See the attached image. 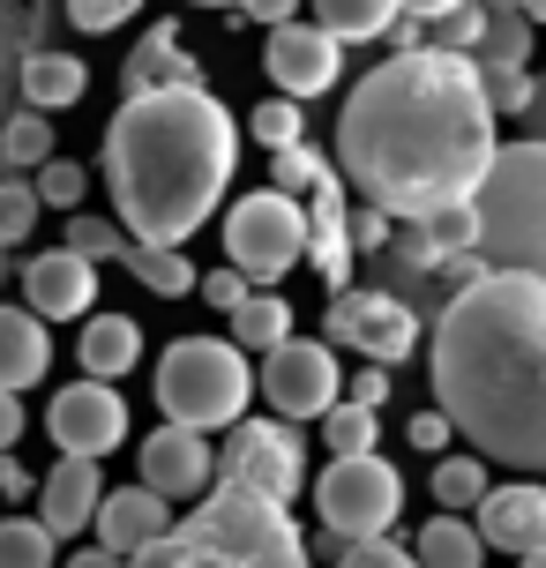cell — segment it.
<instances>
[{"label":"cell","instance_id":"34","mask_svg":"<svg viewBox=\"0 0 546 568\" xmlns=\"http://www.w3.org/2000/svg\"><path fill=\"white\" fill-rule=\"evenodd\" d=\"M247 135L262 150H292V142H307V105L300 98H262L255 113H247Z\"/></svg>","mask_w":546,"mask_h":568},{"label":"cell","instance_id":"7","mask_svg":"<svg viewBox=\"0 0 546 568\" xmlns=\"http://www.w3.org/2000/svg\"><path fill=\"white\" fill-rule=\"evenodd\" d=\"M315 516L322 531L337 546H360V539H390L404 516V471L390 456H330L315 471Z\"/></svg>","mask_w":546,"mask_h":568},{"label":"cell","instance_id":"11","mask_svg":"<svg viewBox=\"0 0 546 568\" xmlns=\"http://www.w3.org/2000/svg\"><path fill=\"white\" fill-rule=\"evenodd\" d=\"M322 337L374 359V367H397L419 352V307H404L397 292H382V284H360V292H337L330 314H322Z\"/></svg>","mask_w":546,"mask_h":568},{"label":"cell","instance_id":"1","mask_svg":"<svg viewBox=\"0 0 546 568\" xmlns=\"http://www.w3.org/2000/svg\"><path fill=\"white\" fill-rule=\"evenodd\" d=\"M494 105L479 60L449 45H404L367 68L337 105V172L367 210L419 225L434 210H464L494 165Z\"/></svg>","mask_w":546,"mask_h":568},{"label":"cell","instance_id":"25","mask_svg":"<svg viewBox=\"0 0 546 568\" xmlns=\"http://www.w3.org/2000/svg\"><path fill=\"white\" fill-rule=\"evenodd\" d=\"M412 554H419V568H487V539H479V524L472 516H434V524H419V539H412Z\"/></svg>","mask_w":546,"mask_h":568},{"label":"cell","instance_id":"40","mask_svg":"<svg viewBox=\"0 0 546 568\" xmlns=\"http://www.w3.org/2000/svg\"><path fill=\"white\" fill-rule=\"evenodd\" d=\"M479 83H487L494 113H524V98H532V68H479Z\"/></svg>","mask_w":546,"mask_h":568},{"label":"cell","instance_id":"44","mask_svg":"<svg viewBox=\"0 0 546 568\" xmlns=\"http://www.w3.org/2000/svg\"><path fill=\"white\" fill-rule=\"evenodd\" d=\"M345 397H352V404H374V412H382V397H390V367H374V359H360V374L345 382Z\"/></svg>","mask_w":546,"mask_h":568},{"label":"cell","instance_id":"38","mask_svg":"<svg viewBox=\"0 0 546 568\" xmlns=\"http://www.w3.org/2000/svg\"><path fill=\"white\" fill-rule=\"evenodd\" d=\"M434 38L427 45H449V53H479V38H487V0H464V8H449L442 23H427Z\"/></svg>","mask_w":546,"mask_h":568},{"label":"cell","instance_id":"39","mask_svg":"<svg viewBox=\"0 0 546 568\" xmlns=\"http://www.w3.org/2000/svg\"><path fill=\"white\" fill-rule=\"evenodd\" d=\"M135 8H143V0H60V16L83 30V38H105V30H120Z\"/></svg>","mask_w":546,"mask_h":568},{"label":"cell","instance_id":"12","mask_svg":"<svg viewBox=\"0 0 546 568\" xmlns=\"http://www.w3.org/2000/svg\"><path fill=\"white\" fill-rule=\"evenodd\" d=\"M255 389L270 397V412L292 426L322 419L330 404L345 397V374H337V344L330 337H285L277 352H262V374Z\"/></svg>","mask_w":546,"mask_h":568},{"label":"cell","instance_id":"29","mask_svg":"<svg viewBox=\"0 0 546 568\" xmlns=\"http://www.w3.org/2000/svg\"><path fill=\"white\" fill-rule=\"evenodd\" d=\"M285 337H292V307L277 292H247V300L232 307V344H240V352H277Z\"/></svg>","mask_w":546,"mask_h":568},{"label":"cell","instance_id":"23","mask_svg":"<svg viewBox=\"0 0 546 568\" xmlns=\"http://www.w3.org/2000/svg\"><path fill=\"white\" fill-rule=\"evenodd\" d=\"M75 359H83L90 382H120V374L143 359V329H135V314H83Z\"/></svg>","mask_w":546,"mask_h":568},{"label":"cell","instance_id":"47","mask_svg":"<svg viewBox=\"0 0 546 568\" xmlns=\"http://www.w3.org/2000/svg\"><path fill=\"white\" fill-rule=\"evenodd\" d=\"M524 128H532V142H546V75H532V98H524Z\"/></svg>","mask_w":546,"mask_h":568},{"label":"cell","instance_id":"30","mask_svg":"<svg viewBox=\"0 0 546 568\" xmlns=\"http://www.w3.org/2000/svg\"><path fill=\"white\" fill-rule=\"evenodd\" d=\"M434 501H442V509H449V516H472V509H479V494H487V456H479V449H472V456H442V464H434Z\"/></svg>","mask_w":546,"mask_h":568},{"label":"cell","instance_id":"32","mask_svg":"<svg viewBox=\"0 0 546 568\" xmlns=\"http://www.w3.org/2000/svg\"><path fill=\"white\" fill-rule=\"evenodd\" d=\"M322 442H330V456H367L374 442H382V412L337 397L330 412H322Z\"/></svg>","mask_w":546,"mask_h":568},{"label":"cell","instance_id":"22","mask_svg":"<svg viewBox=\"0 0 546 568\" xmlns=\"http://www.w3.org/2000/svg\"><path fill=\"white\" fill-rule=\"evenodd\" d=\"M53 367V337L30 307H8L0 300V389H38Z\"/></svg>","mask_w":546,"mask_h":568},{"label":"cell","instance_id":"54","mask_svg":"<svg viewBox=\"0 0 546 568\" xmlns=\"http://www.w3.org/2000/svg\"><path fill=\"white\" fill-rule=\"evenodd\" d=\"M8 172H16V165H8V158H0V180H8Z\"/></svg>","mask_w":546,"mask_h":568},{"label":"cell","instance_id":"35","mask_svg":"<svg viewBox=\"0 0 546 568\" xmlns=\"http://www.w3.org/2000/svg\"><path fill=\"white\" fill-rule=\"evenodd\" d=\"M38 210H46V202H38V187L8 172V180H0V247H23L30 232H38Z\"/></svg>","mask_w":546,"mask_h":568},{"label":"cell","instance_id":"26","mask_svg":"<svg viewBox=\"0 0 546 568\" xmlns=\"http://www.w3.org/2000/svg\"><path fill=\"white\" fill-rule=\"evenodd\" d=\"M404 16V0H315V23L337 38V45H374L390 38Z\"/></svg>","mask_w":546,"mask_h":568},{"label":"cell","instance_id":"46","mask_svg":"<svg viewBox=\"0 0 546 568\" xmlns=\"http://www.w3.org/2000/svg\"><path fill=\"white\" fill-rule=\"evenodd\" d=\"M23 494H38V479H30L23 464H16V456L0 449V501H23Z\"/></svg>","mask_w":546,"mask_h":568},{"label":"cell","instance_id":"24","mask_svg":"<svg viewBox=\"0 0 546 568\" xmlns=\"http://www.w3.org/2000/svg\"><path fill=\"white\" fill-rule=\"evenodd\" d=\"M83 90H90V68L75 53L38 45V53L23 60V105H38V113H68V105H83Z\"/></svg>","mask_w":546,"mask_h":568},{"label":"cell","instance_id":"49","mask_svg":"<svg viewBox=\"0 0 546 568\" xmlns=\"http://www.w3.org/2000/svg\"><path fill=\"white\" fill-rule=\"evenodd\" d=\"M449 8H464V0H404V16H412V23H442Z\"/></svg>","mask_w":546,"mask_h":568},{"label":"cell","instance_id":"52","mask_svg":"<svg viewBox=\"0 0 546 568\" xmlns=\"http://www.w3.org/2000/svg\"><path fill=\"white\" fill-rule=\"evenodd\" d=\"M517 568H546V546H539V554H524V561Z\"/></svg>","mask_w":546,"mask_h":568},{"label":"cell","instance_id":"3","mask_svg":"<svg viewBox=\"0 0 546 568\" xmlns=\"http://www.w3.org/2000/svg\"><path fill=\"white\" fill-rule=\"evenodd\" d=\"M240 165V120L202 83L135 90L105 120V187L113 217L135 247H188Z\"/></svg>","mask_w":546,"mask_h":568},{"label":"cell","instance_id":"33","mask_svg":"<svg viewBox=\"0 0 546 568\" xmlns=\"http://www.w3.org/2000/svg\"><path fill=\"white\" fill-rule=\"evenodd\" d=\"M60 539L38 516H0V568H53Z\"/></svg>","mask_w":546,"mask_h":568},{"label":"cell","instance_id":"20","mask_svg":"<svg viewBox=\"0 0 546 568\" xmlns=\"http://www.w3.org/2000/svg\"><path fill=\"white\" fill-rule=\"evenodd\" d=\"M53 0H0V120L23 105V60L46 45Z\"/></svg>","mask_w":546,"mask_h":568},{"label":"cell","instance_id":"37","mask_svg":"<svg viewBox=\"0 0 546 568\" xmlns=\"http://www.w3.org/2000/svg\"><path fill=\"white\" fill-rule=\"evenodd\" d=\"M68 247L90 262H120L128 255V232H120V217H68Z\"/></svg>","mask_w":546,"mask_h":568},{"label":"cell","instance_id":"4","mask_svg":"<svg viewBox=\"0 0 546 568\" xmlns=\"http://www.w3.org/2000/svg\"><path fill=\"white\" fill-rule=\"evenodd\" d=\"M120 568H315V554L300 539L292 509L218 479L150 554H135Z\"/></svg>","mask_w":546,"mask_h":568},{"label":"cell","instance_id":"6","mask_svg":"<svg viewBox=\"0 0 546 568\" xmlns=\"http://www.w3.org/2000/svg\"><path fill=\"white\" fill-rule=\"evenodd\" d=\"M150 382H158V412L195 434H225L232 419H247L255 397V367L232 337H173Z\"/></svg>","mask_w":546,"mask_h":568},{"label":"cell","instance_id":"13","mask_svg":"<svg viewBox=\"0 0 546 568\" xmlns=\"http://www.w3.org/2000/svg\"><path fill=\"white\" fill-rule=\"evenodd\" d=\"M46 434L60 442V456H113L128 442V397L113 382H68L53 404H46Z\"/></svg>","mask_w":546,"mask_h":568},{"label":"cell","instance_id":"2","mask_svg":"<svg viewBox=\"0 0 546 568\" xmlns=\"http://www.w3.org/2000/svg\"><path fill=\"white\" fill-rule=\"evenodd\" d=\"M434 412L457 442L546 479V277L532 270H479L464 277L427 337Z\"/></svg>","mask_w":546,"mask_h":568},{"label":"cell","instance_id":"53","mask_svg":"<svg viewBox=\"0 0 546 568\" xmlns=\"http://www.w3.org/2000/svg\"><path fill=\"white\" fill-rule=\"evenodd\" d=\"M0 277H8V247H0Z\"/></svg>","mask_w":546,"mask_h":568},{"label":"cell","instance_id":"43","mask_svg":"<svg viewBox=\"0 0 546 568\" xmlns=\"http://www.w3.org/2000/svg\"><path fill=\"white\" fill-rule=\"evenodd\" d=\"M404 434H412V449H427V456H442L449 442H457V426L442 419V412H412V426H404Z\"/></svg>","mask_w":546,"mask_h":568},{"label":"cell","instance_id":"17","mask_svg":"<svg viewBox=\"0 0 546 568\" xmlns=\"http://www.w3.org/2000/svg\"><path fill=\"white\" fill-rule=\"evenodd\" d=\"M472 524H479L487 554H509V561L539 554L546 546V479H524L517 471L509 486H487L479 509H472Z\"/></svg>","mask_w":546,"mask_h":568},{"label":"cell","instance_id":"14","mask_svg":"<svg viewBox=\"0 0 546 568\" xmlns=\"http://www.w3.org/2000/svg\"><path fill=\"white\" fill-rule=\"evenodd\" d=\"M262 68H270V83H277V98H322V90H337V75H345V45L330 38L322 23H277L270 38H262Z\"/></svg>","mask_w":546,"mask_h":568},{"label":"cell","instance_id":"18","mask_svg":"<svg viewBox=\"0 0 546 568\" xmlns=\"http://www.w3.org/2000/svg\"><path fill=\"white\" fill-rule=\"evenodd\" d=\"M180 516H173V501H165V494H150L143 479L135 486H105V501H98V524H90V531H98V546H105V554H120V561H135V554H150V546L165 539V531H173Z\"/></svg>","mask_w":546,"mask_h":568},{"label":"cell","instance_id":"42","mask_svg":"<svg viewBox=\"0 0 546 568\" xmlns=\"http://www.w3.org/2000/svg\"><path fill=\"white\" fill-rule=\"evenodd\" d=\"M247 292H255V284L240 277V270H202V300H210V307H240V300H247Z\"/></svg>","mask_w":546,"mask_h":568},{"label":"cell","instance_id":"19","mask_svg":"<svg viewBox=\"0 0 546 568\" xmlns=\"http://www.w3.org/2000/svg\"><path fill=\"white\" fill-rule=\"evenodd\" d=\"M98 501H105V471H98V456H60L53 471L38 479V524L53 531V539H75L98 524Z\"/></svg>","mask_w":546,"mask_h":568},{"label":"cell","instance_id":"16","mask_svg":"<svg viewBox=\"0 0 546 568\" xmlns=\"http://www.w3.org/2000/svg\"><path fill=\"white\" fill-rule=\"evenodd\" d=\"M23 307L38 314V322H83V314L98 307V262L75 255L68 240L46 247V255H30L23 262Z\"/></svg>","mask_w":546,"mask_h":568},{"label":"cell","instance_id":"28","mask_svg":"<svg viewBox=\"0 0 546 568\" xmlns=\"http://www.w3.org/2000/svg\"><path fill=\"white\" fill-rule=\"evenodd\" d=\"M128 270H135V284H143V292H158V300H180V292H195L202 284V270L195 262H188V247H135V240H128Z\"/></svg>","mask_w":546,"mask_h":568},{"label":"cell","instance_id":"10","mask_svg":"<svg viewBox=\"0 0 546 568\" xmlns=\"http://www.w3.org/2000/svg\"><path fill=\"white\" fill-rule=\"evenodd\" d=\"M218 479L247 486V494L277 501V509H292L300 486H307V456H300L292 419H232L225 426V449H218Z\"/></svg>","mask_w":546,"mask_h":568},{"label":"cell","instance_id":"27","mask_svg":"<svg viewBox=\"0 0 546 568\" xmlns=\"http://www.w3.org/2000/svg\"><path fill=\"white\" fill-rule=\"evenodd\" d=\"M532 45H539V23L524 16V8H509V0H487V38H479V68H524L532 60Z\"/></svg>","mask_w":546,"mask_h":568},{"label":"cell","instance_id":"21","mask_svg":"<svg viewBox=\"0 0 546 568\" xmlns=\"http://www.w3.org/2000/svg\"><path fill=\"white\" fill-rule=\"evenodd\" d=\"M180 83H202V60L180 45V23H158L135 38V53L120 68V90L135 98V90H180Z\"/></svg>","mask_w":546,"mask_h":568},{"label":"cell","instance_id":"50","mask_svg":"<svg viewBox=\"0 0 546 568\" xmlns=\"http://www.w3.org/2000/svg\"><path fill=\"white\" fill-rule=\"evenodd\" d=\"M68 568H120V554H105V546H83V554H75Z\"/></svg>","mask_w":546,"mask_h":568},{"label":"cell","instance_id":"45","mask_svg":"<svg viewBox=\"0 0 546 568\" xmlns=\"http://www.w3.org/2000/svg\"><path fill=\"white\" fill-rule=\"evenodd\" d=\"M240 16H247V23H262V30H277V23H292V16H300V0H247Z\"/></svg>","mask_w":546,"mask_h":568},{"label":"cell","instance_id":"36","mask_svg":"<svg viewBox=\"0 0 546 568\" xmlns=\"http://www.w3.org/2000/svg\"><path fill=\"white\" fill-rule=\"evenodd\" d=\"M30 187H38V202H46V210H75V202L90 195V172L75 165V158H46Z\"/></svg>","mask_w":546,"mask_h":568},{"label":"cell","instance_id":"8","mask_svg":"<svg viewBox=\"0 0 546 568\" xmlns=\"http://www.w3.org/2000/svg\"><path fill=\"white\" fill-rule=\"evenodd\" d=\"M270 172H277V187H285L300 210H307V262H315L322 277L345 292L352 277V210H345V172L315 158L307 142H292V150H270Z\"/></svg>","mask_w":546,"mask_h":568},{"label":"cell","instance_id":"15","mask_svg":"<svg viewBox=\"0 0 546 568\" xmlns=\"http://www.w3.org/2000/svg\"><path fill=\"white\" fill-rule=\"evenodd\" d=\"M143 486L150 494H165V501H202L210 486H218V449H210V434H195V426H158L143 442Z\"/></svg>","mask_w":546,"mask_h":568},{"label":"cell","instance_id":"5","mask_svg":"<svg viewBox=\"0 0 546 568\" xmlns=\"http://www.w3.org/2000/svg\"><path fill=\"white\" fill-rule=\"evenodd\" d=\"M479 262L487 270H532L546 277V142H502L487 180L472 195Z\"/></svg>","mask_w":546,"mask_h":568},{"label":"cell","instance_id":"41","mask_svg":"<svg viewBox=\"0 0 546 568\" xmlns=\"http://www.w3.org/2000/svg\"><path fill=\"white\" fill-rule=\"evenodd\" d=\"M337 568H419V554L397 546V539H360V546L337 554Z\"/></svg>","mask_w":546,"mask_h":568},{"label":"cell","instance_id":"48","mask_svg":"<svg viewBox=\"0 0 546 568\" xmlns=\"http://www.w3.org/2000/svg\"><path fill=\"white\" fill-rule=\"evenodd\" d=\"M23 442V404H16V389H0V449H16Z\"/></svg>","mask_w":546,"mask_h":568},{"label":"cell","instance_id":"9","mask_svg":"<svg viewBox=\"0 0 546 568\" xmlns=\"http://www.w3.org/2000/svg\"><path fill=\"white\" fill-rule=\"evenodd\" d=\"M300 255H307V210L285 187H255L225 210V262L247 284H277Z\"/></svg>","mask_w":546,"mask_h":568},{"label":"cell","instance_id":"31","mask_svg":"<svg viewBox=\"0 0 546 568\" xmlns=\"http://www.w3.org/2000/svg\"><path fill=\"white\" fill-rule=\"evenodd\" d=\"M0 158L16 172H38L46 158H53V113H38V105H16V113L0 120Z\"/></svg>","mask_w":546,"mask_h":568},{"label":"cell","instance_id":"51","mask_svg":"<svg viewBox=\"0 0 546 568\" xmlns=\"http://www.w3.org/2000/svg\"><path fill=\"white\" fill-rule=\"evenodd\" d=\"M188 8H247V0H188Z\"/></svg>","mask_w":546,"mask_h":568}]
</instances>
